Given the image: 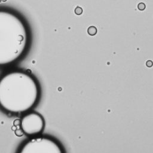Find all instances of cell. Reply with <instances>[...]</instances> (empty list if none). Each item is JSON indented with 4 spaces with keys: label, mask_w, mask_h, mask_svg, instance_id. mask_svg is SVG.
I'll return each mask as SVG.
<instances>
[{
    "label": "cell",
    "mask_w": 153,
    "mask_h": 153,
    "mask_svg": "<svg viewBox=\"0 0 153 153\" xmlns=\"http://www.w3.org/2000/svg\"><path fill=\"white\" fill-rule=\"evenodd\" d=\"M39 82L30 74L12 70L0 76V108L11 114L30 111L39 101Z\"/></svg>",
    "instance_id": "1"
},
{
    "label": "cell",
    "mask_w": 153,
    "mask_h": 153,
    "mask_svg": "<svg viewBox=\"0 0 153 153\" xmlns=\"http://www.w3.org/2000/svg\"><path fill=\"white\" fill-rule=\"evenodd\" d=\"M29 44V30L25 20L12 11L0 9V68L20 60Z\"/></svg>",
    "instance_id": "2"
},
{
    "label": "cell",
    "mask_w": 153,
    "mask_h": 153,
    "mask_svg": "<svg viewBox=\"0 0 153 153\" xmlns=\"http://www.w3.org/2000/svg\"><path fill=\"white\" fill-rule=\"evenodd\" d=\"M20 153H60L62 149L53 139L39 135L25 142L18 151Z\"/></svg>",
    "instance_id": "3"
},
{
    "label": "cell",
    "mask_w": 153,
    "mask_h": 153,
    "mask_svg": "<svg viewBox=\"0 0 153 153\" xmlns=\"http://www.w3.org/2000/svg\"><path fill=\"white\" fill-rule=\"evenodd\" d=\"M20 126L25 134L35 136L40 135L44 131L45 121L40 114L34 111H28L22 117Z\"/></svg>",
    "instance_id": "4"
},
{
    "label": "cell",
    "mask_w": 153,
    "mask_h": 153,
    "mask_svg": "<svg viewBox=\"0 0 153 153\" xmlns=\"http://www.w3.org/2000/svg\"><path fill=\"white\" fill-rule=\"evenodd\" d=\"M87 32L90 35H94L96 34L97 33V29L95 26H90L88 29H87Z\"/></svg>",
    "instance_id": "5"
},
{
    "label": "cell",
    "mask_w": 153,
    "mask_h": 153,
    "mask_svg": "<svg viewBox=\"0 0 153 153\" xmlns=\"http://www.w3.org/2000/svg\"><path fill=\"white\" fill-rule=\"evenodd\" d=\"M82 8L79 6L76 7L75 8V13L76 14V15H80L82 13Z\"/></svg>",
    "instance_id": "6"
},
{
    "label": "cell",
    "mask_w": 153,
    "mask_h": 153,
    "mask_svg": "<svg viewBox=\"0 0 153 153\" xmlns=\"http://www.w3.org/2000/svg\"><path fill=\"white\" fill-rule=\"evenodd\" d=\"M137 8L140 11H142V10H144L146 8V5L143 2H140L138 5H137Z\"/></svg>",
    "instance_id": "7"
},
{
    "label": "cell",
    "mask_w": 153,
    "mask_h": 153,
    "mask_svg": "<svg viewBox=\"0 0 153 153\" xmlns=\"http://www.w3.org/2000/svg\"><path fill=\"white\" fill-rule=\"evenodd\" d=\"M0 1H1V0H0Z\"/></svg>",
    "instance_id": "8"
}]
</instances>
